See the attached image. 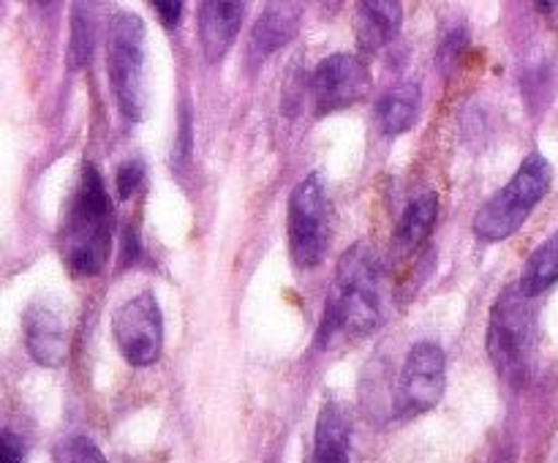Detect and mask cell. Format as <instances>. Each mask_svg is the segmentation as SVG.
Returning <instances> with one entry per match:
<instances>
[{"label": "cell", "mask_w": 558, "mask_h": 463, "mask_svg": "<svg viewBox=\"0 0 558 463\" xmlns=\"http://www.w3.org/2000/svg\"><path fill=\"white\" fill-rule=\"evenodd\" d=\"M381 261L368 243H357L338 259L332 289L327 294L319 343L336 336L363 338L385 321Z\"/></svg>", "instance_id": "cell-1"}, {"label": "cell", "mask_w": 558, "mask_h": 463, "mask_svg": "<svg viewBox=\"0 0 558 463\" xmlns=\"http://www.w3.org/2000/svg\"><path fill=\"white\" fill-rule=\"evenodd\" d=\"M112 221L114 210L107 183L96 163H85L60 227V256L71 276L93 278L104 270L112 248Z\"/></svg>", "instance_id": "cell-2"}, {"label": "cell", "mask_w": 558, "mask_h": 463, "mask_svg": "<svg viewBox=\"0 0 558 463\" xmlns=\"http://www.w3.org/2000/svg\"><path fill=\"white\" fill-rule=\"evenodd\" d=\"M550 180H554V169H550L548 158L532 153L518 167V172L480 207L472 221V232L485 243L512 237L548 194Z\"/></svg>", "instance_id": "cell-3"}, {"label": "cell", "mask_w": 558, "mask_h": 463, "mask_svg": "<svg viewBox=\"0 0 558 463\" xmlns=\"http://www.w3.org/2000/svg\"><path fill=\"white\" fill-rule=\"evenodd\" d=\"M107 74L125 123L145 107V22L134 11H114L107 31Z\"/></svg>", "instance_id": "cell-4"}, {"label": "cell", "mask_w": 558, "mask_h": 463, "mask_svg": "<svg viewBox=\"0 0 558 463\" xmlns=\"http://www.w3.org/2000/svg\"><path fill=\"white\" fill-rule=\"evenodd\" d=\"M529 300L532 297H526L518 283L507 287L490 308L488 336H485V346H488L494 368L515 385L526 379L529 360H532V308H529Z\"/></svg>", "instance_id": "cell-5"}, {"label": "cell", "mask_w": 558, "mask_h": 463, "mask_svg": "<svg viewBox=\"0 0 558 463\" xmlns=\"http://www.w3.org/2000/svg\"><path fill=\"white\" fill-rule=\"evenodd\" d=\"M287 232L289 251L300 267L322 265L332 245V205L319 174H308L292 188Z\"/></svg>", "instance_id": "cell-6"}, {"label": "cell", "mask_w": 558, "mask_h": 463, "mask_svg": "<svg viewBox=\"0 0 558 463\" xmlns=\"http://www.w3.org/2000/svg\"><path fill=\"white\" fill-rule=\"evenodd\" d=\"M447 357L445 349L434 341H420L409 349L403 360L401 379L396 390V414L401 419L420 417L430 412L445 395Z\"/></svg>", "instance_id": "cell-7"}, {"label": "cell", "mask_w": 558, "mask_h": 463, "mask_svg": "<svg viewBox=\"0 0 558 463\" xmlns=\"http://www.w3.org/2000/svg\"><path fill=\"white\" fill-rule=\"evenodd\" d=\"M112 336L125 363L147 368L161 357L163 316L156 294L140 292L125 300L112 316Z\"/></svg>", "instance_id": "cell-8"}, {"label": "cell", "mask_w": 558, "mask_h": 463, "mask_svg": "<svg viewBox=\"0 0 558 463\" xmlns=\"http://www.w3.org/2000/svg\"><path fill=\"white\" fill-rule=\"evenodd\" d=\"M371 90V69L363 58L336 52L322 60L311 74V101L319 118L363 101Z\"/></svg>", "instance_id": "cell-9"}, {"label": "cell", "mask_w": 558, "mask_h": 463, "mask_svg": "<svg viewBox=\"0 0 558 463\" xmlns=\"http://www.w3.org/2000/svg\"><path fill=\"white\" fill-rule=\"evenodd\" d=\"M25 346L38 365L60 368L69 357V332H65L63 316L47 303H33L25 310Z\"/></svg>", "instance_id": "cell-10"}, {"label": "cell", "mask_w": 558, "mask_h": 463, "mask_svg": "<svg viewBox=\"0 0 558 463\" xmlns=\"http://www.w3.org/2000/svg\"><path fill=\"white\" fill-rule=\"evenodd\" d=\"M245 3H227V0H207L199 3V44L210 63L221 60L238 38L243 27Z\"/></svg>", "instance_id": "cell-11"}, {"label": "cell", "mask_w": 558, "mask_h": 463, "mask_svg": "<svg viewBox=\"0 0 558 463\" xmlns=\"http://www.w3.org/2000/svg\"><path fill=\"white\" fill-rule=\"evenodd\" d=\"M300 11L303 5L300 3H270L262 16L256 20L254 31H251V44L248 54L251 60L262 63V60L270 58L272 52H278L281 47H287L294 38L300 27Z\"/></svg>", "instance_id": "cell-12"}, {"label": "cell", "mask_w": 558, "mask_h": 463, "mask_svg": "<svg viewBox=\"0 0 558 463\" xmlns=\"http://www.w3.org/2000/svg\"><path fill=\"white\" fill-rule=\"evenodd\" d=\"M403 25V5L398 0H371L357 3V44L363 52L374 54L396 41Z\"/></svg>", "instance_id": "cell-13"}, {"label": "cell", "mask_w": 558, "mask_h": 463, "mask_svg": "<svg viewBox=\"0 0 558 463\" xmlns=\"http://www.w3.org/2000/svg\"><path fill=\"white\" fill-rule=\"evenodd\" d=\"M311 463H352V419L341 403L327 401L319 409Z\"/></svg>", "instance_id": "cell-14"}, {"label": "cell", "mask_w": 558, "mask_h": 463, "mask_svg": "<svg viewBox=\"0 0 558 463\" xmlns=\"http://www.w3.org/2000/svg\"><path fill=\"white\" fill-rule=\"evenodd\" d=\"M436 218H439V196L434 191H425V194L414 196L407 205V210H403L396 229V237H392V245H396L398 254L417 256L428 245L430 232L436 227Z\"/></svg>", "instance_id": "cell-15"}, {"label": "cell", "mask_w": 558, "mask_h": 463, "mask_svg": "<svg viewBox=\"0 0 558 463\" xmlns=\"http://www.w3.org/2000/svg\"><path fill=\"white\" fill-rule=\"evenodd\" d=\"M420 98H423V90H420L417 82H398V85H392L376 103L379 129L387 136H398L412 129L420 112Z\"/></svg>", "instance_id": "cell-16"}, {"label": "cell", "mask_w": 558, "mask_h": 463, "mask_svg": "<svg viewBox=\"0 0 558 463\" xmlns=\"http://www.w3.org/2000/svg\"><path fill=\"white\" fill-rule=\"evenodd\" d=\"M558 281V232L550 234L545 243H539L534 248V254L529 256L526 267L521 272V281L518 287L523 289L526 297H537L545 289H550Z\"/></svg>", "instance_id": "cell-17"}, {"label": "cell", "mask_w": 558, "mask_h": 463, "mask_svg": "<svg viewBox=\"0 0 558 463\" xmlns=\"http://www.w3.org/2000/svg\"><path fill=\"white\" fill-rule=\"evenodd\" d=\"M71 14V38H69V69H85L93 60L96 49V16L90 5L76 3Z\"/></svg>", "instance_id": "cell-18"}, {"label": "cell", "mask_w": 558, "mask_h": 463, "mask_svg": "<svg viewBox=\"0 0 558 463\" xmlns=\"http://www.w3.org/2000/svg\"><path fill=\"white\" fill-rule=\"evenodd\" d=\"M54 463H107V458L87 436H69L54 447Z\"/></svg>", "instance_id": "cell-19"}, {"label": "cell", "mask_w": 558, "mask_h": 463, "mask_svg": "<svg viewBox=\"0 0 558 463\" xmlns=\"http://www.w3.org/2000/svg\"><path fill=\"white\" fill-rule=\"evenodd\" d=\"M466 47H469L466 31H463V27H456V31H450L445 36V41L439 44V52H436V65H439L445 74H450V71L458 65V60L463 58Z\"/></svg>", "instance_id": "cell-20"}, {"label": "cell", "mask_w": 558, "mask_h": 463, "mask_svg": "<svg viewBox=\"0 0 558 463\" xmlns=\"http://www.w3.org/2000/svg\"><path fill=\"white\" fill-rule=\"evenodd\" d=\"M142 183H145V163L142 161L120 163L118 174H114V185H118V194L123 196V199H129Z\"/></svg>", "instance_id": "cell-21"}, {"label": "cell", "mask_w": 558, "mask_h": 463, "mask_svg": "<svg viewBox=\"0 0 558 463\" xmlns=\"http://www.w3.org/2000/svg\"><path fill=\"white\" fill-rule=\"evenodd\" d=\"M0 458L3 463H25V444L20 436H14V430L5 428L0 434Z\"/></svg>", "instance_id": "cell-22"}, {"label": "cell", "mask_w": 558, "mask_h": 463, "mask_svg": "<svg viewBox=\"0 0 558 463\" xmlns=\"http://www.w3.org/2000/svg\"><path fill=\"white\" fill-rule=\"evenodd\" d=\"M153 11L167 27H178L183 20V3L180 0H153Z\"/></svg>", "instance_id": "cell-23"}, {"label": "cell", "mask_w": 558, "mask_h": 463, "mask_svg": "<svg viewBox=\"0 0 558 463\" xmlns=\"http://www.w3.org/2000/svg\"><path fill=\"white\" fill-rule=\"evenodd\" d=\"M136 256H140V243H136V232L129 227L123 237V265H134Z\"/></svg>", "instance_id": "cell-24"}]
</instances>
